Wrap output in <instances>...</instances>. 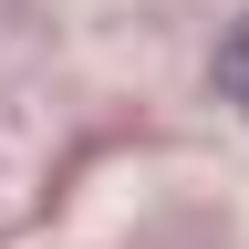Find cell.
<instances>
[{
    "instance_id": "1",
    "label": "cell",
    "mask_w": 249,
    "mask_h": 249,
    "mask_svg": "<svg viewBox=\"0 0 249 249\" xmlns=\"http://www.w3.org/2000/svg\"><path fill=\"white\" fill-rule=\"evenodd\" d=\"M218 93H229V104L249 114V21L229 31V42H218Z\"/></svg>"
}]
</instances>
